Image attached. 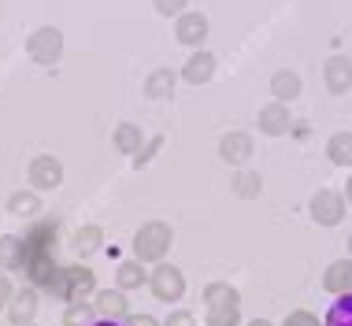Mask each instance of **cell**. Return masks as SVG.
<instances>
[{
	"label": "cell",
	"instance_id": "1",
	"mask_svg": "<svg viewBox=\"0 0 352 326\" xmlns=\"http://www.w3.org/2000/svg\"><path fill=\"white\" fill-rule=\"evenodd\" d=\"M56 234H60L56 223H37L23 237V274L34 285H45V290L60 274V263H56Z\"/></svg>",
	"mask_w": 352,
	"mask_h": 326
},
{
	"label": "cell",
	"instance_id": "2",
	"mask_svg": "<svg viewBox=\"0 0 352 326\" xmlns=\"http://www.w3.org/2000/svg\"><path fill=\"white\" fill-rule=\"evenodd\" d=\"M170 226L167 223H145L138 230V237H134V252H138V260L141 263H160L167 256V248H170Z\"/></svg>",
	"mask_w": 352,
	"mask_h": 326
},
{
	"label": "cell",
	"instance_id": "3",
	"mask_svg": "<svg viewBox=\"0 0 352 326\" xmlns=\"http://www.w3.org/2000/svg\"><path fill=\"white\" fill-rule=\"evenodd\" d=\"M49 290L60 296V301L67 304H78L82 296L93 293V271L89 267H60V274H56V282Z\"/></svg>",
	"mask_w": 352,
	"mask_h": 326
},
{
	"label": "cell",
	"instance_id": "4",
	"mask_svg": "<svg viewBox=\"0 0 352 326\" xmlns=\"http://www.w3.org/2000/svg\"><path fill=\"white\" fill-rule=\"evenodd\" d=\"M26 52H30V60L37 63H56L63 56V34L56 30V26H41V30L30 34V41H26Z\"/></svg>",
	"mask_w": 352,
	"mask_h": 326
},
{
	"label": "cell",
	"instance_id": "5",
	"mask_svg": "<svg viewBox=\"0 0 352 326\" xmlns=\"http://www.w3.org/2000/svg\"><path fill=\"white\" fill-rule=\"evenodd\" d=\"M148 285H152V296H156V301H167V304L182 301V293H186L182 271H178V267H170V263H160L156 271H152Z\"/></svg>",
	"mask_w": 352,
	"mask_h": 326
},
{
	"label": "cell",
	"instance_id": "6",
	"mask_svg": "<svg viewBox=\"0 0 352 326\" xmlns=\"http://www.w3.org/2000/svg\"><path fill=\"white\" fill-rule=\"evenodd\" d=\"M311 219H316L319 226H338L341 219H345V197L334 193V189H319V193L311 197Z\"/></svg>",
	"mask_w": 352,
	"mask_h": 326
},
{
	"label": "cell",
	"instance_id": "7",
	"mask_svg": "<svg viewBox=\"0 0 352 326\" xmlns=\"http://www.w3.org/2000/svg\"><path fill=\"white\" fill-rule=\"evenodd\" d=\"M175 37L189 49H201L204 37H208V19L201 12H182L178 15V26H175Z\"/></svg>",
	"mask_w": 352,
	"mask_h": 326
},
{
	"label": "cell",
	"instance_id": "8",
	"mask_svg": "<svg viewBox=\"0 0 352 326\" xmlns=\"http://www.w3.org/2000/svg\"><path fill=\"white\" fill-rule=\"evenodd\" d=\"M63 182V163L52 156H37L30 163V186L34 189H56Z\"/></svg>",
	"mask_w": 352,
	"mask_h": 326
},
{
	"label": "cell",
	"instance_id": "9",
	"mask_svg": "<svg viewBox=\"0 0 352 326\" xmlns=\"http://www.w3.org/2000/svg\"><path fill=\"white\" fill-rule=\"evenodd\" d=\"M322 78H327L330 93H349L352 89V60L349 56H330L322 67Z\"/></svg>",
	"mask_w": 352,
	"mask_h": 326
},
{
	"label": "cell",
	"instance_id": "10",
	"mask_svg": "<svg viewBox=\"0 0 352 326\" xmlns=\"http://www.w3.org/2000/svg\"><path fill=\"white\" fill-rule=\"evenodd\" d=\"M212 74H215V56L204 52V49H197V52L186 60V67H182V78H186L189 85H204Z\"/></svg>",
	"mask_w": 352,
	"mask_h": 326
},
{
	"label": "cell",
	"instance_id": "11",
	"mask_svg": "<svg viewBox=\"0 0 352 326\" xmlns=\"http://www.w3.org/2000/svg\"><path fill=\"white\" fill-rule=\"evenodd\" d=\"M219 156H223L226 163H245L252 156V138H249V133H241V130L226 133V138L219 141Z\"/></svg>",
	"mask_w": 352,
	"mask_h": 326
},
{
	"label": "cell",
	"instance_id": "12",
	"mask_svg": "<svg viewBox=\"0 0 352 326\" xmlns=\"http://www.w3.org/2000/svg\"><path fill=\"white\" fill-rule=\"evenodd\" d=\"M289 108H285L282 100H274V104H267V108H260V130L263 133H271V138H278V133H285L289 130Z\"/></svg>",
	"mask_w": 352,
	"mask_h": 326
},
{
	"label": "cell",
	"instance_id": "13",
	"mask_svg": "<svg viewBox=\"0 0 352 326\" xmlns=\"http://www.w3.org/2000/svg\"><path fill=\"white\" fill-rule=\"evenodd\" d=\"M322 285H327L330 293H338V296L352 293V260L330 263V267H327V274H322Z\"/></svg>",
	"mask_w": 352,
	"mask_h": 326
},
{
	"label": "cell",
	"instance_id": "14",
	"mask_svg": "<svg viewBox=\"0 0 352 326\" xmlns=\"http://www.w3.org/2000/svg\"><path fill=\"white\" fill-rule=\"evenodd\" d=\"M37 312V293L34 290H23V293H12V301H8V319L15 326L19 323H30Z\"/></svg>",
	"mask_w": 352,
	"mask_h": 326
},
{
	"label": "cell",
	"instance_id": "15",
	"mask_svg": "<svg viewBox=\"0 0 352 326\" xmlns=\"http://www.w3.org/2000/svg\"><path fill=\"white\" fill-rule=\"evenodd\" d=\"M93 308H97V315H104V319H126V296H122L119 290H104L97 293V301H93Z\"/></svg>",
	"mask_w": 352,
	"mask_h": 326
},
{
	"label": "cell",
	"instance_id": "16",
	"mask_svg": "<svg viewBox=\"0 0 352 326\" xmlns=\"http://www.w3.org/2000/svg\"><path fill=\"white\" fill-rule=\"evenodd\" d=\"M327 156L334 167H352V133L349 130H338L334 138L327 141Z\"/></svg>",
	"mask_w": 352,
	"mask_h": 326
},
{
	"label": "cell",
	"instance_id": "17",
	"mask_svg": "<svg viewBox=\"0 0 352 326\" xmlns=\"http://www.w3.org/2000/svg\"><path fill=\"white\" fill-rule=\"evenodd\" d=\"M271 93H274L282 104H285V100H297V97H300V78H297L293 71H274V74H271Z\"/></svg>",
	"mask_w": 352,
	"mask_h": 326
},
{
	"label": "cell",
	"instance_id": "18",
	"mask_svg": "<svg viewBox=\"0 0 352 326\" xmlns=\"http://www.w3.org/2000/svg\"><path fill=\"white\" fill-rule=\"evenodd\" d=\"M141 141H145V133H141V127H134V122H119L116 127V149L119 152L134 156V152L141 149Z\"/></svg>",
	"mask_w": 352,
	"mask_h": 326
},
{
	"label": "cell",
	"instance_id": "19",
	"mask_svg": "<svg viewBox=\"0 0 352 326\" xmlns=\"http://www.w3.org/2000/svg\"><path fill=\"white\" fill-rule=\"evenodd\" d=\"M0 267L23 271V237H0Z\"/></svg>",
	"mask_w": 352,
	"mask_h": 326
},
{
	"label": "cell",
	"instance_id": "20",
	"mask_svg": "<svg viewBox=\"0 0 352 326\" xmlns=\"http://www.w3.org/2000/svg\"><path fill=\"white\" fill-rule=\"evenodd\" d=\"M170 89H175V71H170V67H160V71H152V74H148V82H145V93H148L152 100L167 97Z\"/></svg>",
	"mask_w": 352,
	"mask_h": 326
},
{
	"label": "cell",
	"instance_id": "21",
	"mask_svg": "<svg viewBox=\"0 0 352 326\" xmlns=\"http://www.w3.org/2000/svg\"><path fill=\"white\" fill-rule=\"evenodd\" d=\"M148 278H145V267H141V260H126L119 263V290H141Z\"/></svg>",
	"mask_w": 352,
	"mask_h": 326
},
{
	"label": "cell",
	"instance_id": "22",
	"mask_svg": "<svg viewBox=\"0 0 352 326\" xmlns=\"http://www.w3.org/2000/svg\"><path fill=\"white\" fill-rule=\"evenodd\" d=\"M100 248V226H82L78 234H74V252L78 256H89Z\"/></svg>",
	"mask_w": 352,
	"mask_h": 326
},
{
	"label": "cell",
	"instance_id": "23",
	"mask_svg": "<svg viewBox=\"0 0 352 326\" xmlns=\"http://www.w3.org/2000/svg\"><path fill=\"white\" fill-rule=\"evenodd\" d=\"M237 319H241V308H237V304H219V308H208L204 326H237Z\"/></svg>",
	"mask_w": 352,
	"mask_h": 326
},
{
	"label": "cell",
	"instance_id": "24",
	"mask_svg": "<svg viewBox=\"0 0 352 326\" xmlns=\"http://www.w3.org/2000/svg\"><path fill=\"white\" fill-rule=\"evenodd\" d=\"M204 304H208V308H219V304H237V293L226 282H212L204 290Z\"/></svg>",
	"mask_w": 352,
	"mask_h": 326
},
{
	"label": "cell",
	"instance_id": "25",
	"mask_svg": "<svg viewBox=\"0 0 352 326\" xmlns=\"http://www.w3.org/2000/svg\"><path fill=\"white\" fill-rule=\"evenodd\" d=\"M327 326H352V293H345L334 308L327 312Z\"/></svg>",
	"mask_w": 352,
	"mask_h": 326
},
{
	"label": "cell",
	"instance_id": "26",
	"mask_svg": "<svg viewBox=\"0 0 352 326\" xmlns=\"http://www.w3.org/2000/svg\"><path fill=\"white\" fill-rule=\"evenodd\" d=\"M260 189H263V182H260V175H252V171H241V175L234 178L237 197H260Z\"/></svg>",
	"mask_w": 352,
	"mask_h": 326
},
{
	"label": "cell",
	"instance_id": "27",
	"mask_svg": "<svg viewBox=\"0 0 352 326\" xmlns=\"http://www.w3.org/2000/svg\"><path fill=\"white\" fill-rule=\"evenodd\" d=\"M93 312L97 308H89V304H67V312H63V326H89L93 319Z\"/></svg>",
	"mask_w": 352,
	"mask_h": 326
},
{
	"label": "cell",
	"instance_id": "28",
	"mask_svg": "<svg viewBox=\"0 0 352 326\" xmlns=\"http://www.w3.org/2000/svg\"><path fill=\"white\" fill-rule=\"evenodd\" d=\"M8 208H12L15 215H34L41 204H37V193H12L8 197Z\"/></svg>",
	"mask_w": 352,
	"mask_h": 326
},
{
	"label": "cell",
	"instance_id": "29",
	"mask_svg": "<svg viewBox=\"0 0 352 326\" xmlns=\"http://www.w3.org/2000/svg\"><path fill=\"white\" fill-rule=\"evenodd\" d=\"M282 326H319V319H316V315H308V312H289Z\"/></svg>",
	"mask_w": 352,
	"mask_h": 326
},
{
	"label": "cell",
	"instance_id": "30",
	"mask_svg": "<svg viewBox=\"0 0 352 326\" xmlns=\"http://www.w3.org/2000/svg\"><path fill=\"white\" fill-rule=\"evenodd\" d=\"M156 12L160 15H182L186 12V0H156Z\"/></svg>",
	"mask_w": 352,
	"mask_h": 326
},
{
	"label": "cell",
	"instance_id": "31",
	"mask_svg": "<svg viewBox=\"0 0 352 326\" xmlns=\"http://www.w3.org/2000/svg\"><path fill=\"white\" fill-rule=\"evenodd\" d=\"M164 326H197V319H193L189 312H175V315H170V319H167Z\"/></svg>",
	"mask_w": 352,
	"mask_h": 326
},
{
	"label": "cell",
	"instance_id": "32",
	"mask_svg": "<svg viewBox=\"0 0 352 326\" xmlns=\"http://www.w3.org/2000/svg\"><path fill=\"white\" fill-rule=\"evenodd\" d=\"M8 301H12V282H8V274H0V312H4Z\"/></svg>",
	"mask_w": 352,
	"mask_h": 326
},
{
	"label": "cell",
	"instance_id": "33",
	"mask_svg": "<svg viewBox=\"0 0 352 326\" xmlns=\"http://www.w3.org/2000/svg\"><path fill=\"white\" fill-rule=\"evenodd\" d=\"M126 326H160L152 315H126Z\"/></svg>",
	"mask_w": 352,
	"mask_h": 326
},
{
	"label": "cell",
	"instance_id": "34",
	"mask_svg": "<svg viewBox=\"0 0 352 326\" xmlns=\"http://www.w3.org/2000/svg\"><path fill=\"white\" fill-rule=\"evenodd\" d=\"M93 326H119L116 319H104V323H93Z\"/></svg>",
	"mask_w": 352,
	"mask_h": 326
},
{
	"label": "cell",
	"instance_id": "35",
	"mask_svg": "<svg viewBox=\"0 0 352 326\" xmlns=\"http://www.w3.org/2000/svg\"><path fill=\"white\" fill-rule=\"evenodd\" d=\"M249 326H271V323H267V319H252Z\"/></svg>",
	"mask_w": 352,
	"mask_h": 326
},
{
	"label": "cell",
	"instance_id": "36",
	"mask_svg": "<svg viewBox=\"0 0 352 326\" xmlns=\"http://www.w3.org/2000/svg\"><path fill=\"white\" fill-rule=\"evenodd\" d=\"M345 197H349V204H352V178H349V189H345Z\"/></svg>",
	"mask_w": 352,
	"mask_h": 326
},
{
	"label": "cell",
	"instance_id": "37",
	"mask_svg": "<svg viewBox=\"0 0 352 326\" xmlns=\"http://www.w3.org/2000/svg\"><path fill=\"white\" fill-rule=\"evenodd\" d=\"M349 252H352V237H349Z\"/></svg>",
	"mask_w": 352,
	"mask_h": 326
},
{
	"label": "cell",
	"instance_id": "38",
	"mask_svg": "<svg viewBox=\"0 0 352 326\" xmlns=\"http://www.w3.org/2000/svg\"><path fill=\"white\" fill-rule=\"evenodd\" d=\"M19 326H34V323H19Z\"/></svg>",
	"mask_w": 352,
	"mask_h": 326
}]
</instances>
